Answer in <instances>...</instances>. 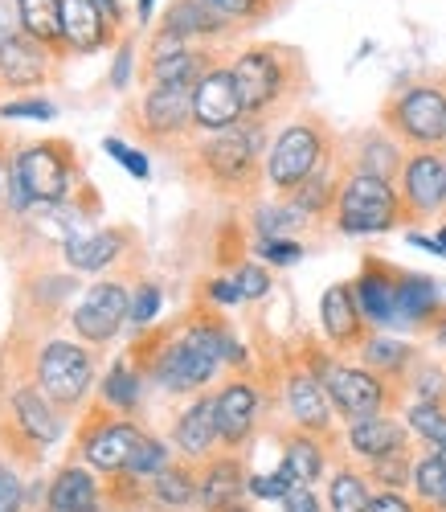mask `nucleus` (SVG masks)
I'll return each mask as SVG.
<instances>
[{"label": "nucleus", "mask_w": 446, "mask_h": 512, "mask_svg": "<svg viewBox=\"0 0 446 512\" xmlns=\"http://www.w3.org/2000/svg\"><path fill=\"white\" fill-rule=\"evenodd\" d=\"M221 361L246 365V349L217 320H193L181 328V336H172L156 353L152 377H156V386L172 394H197L201 386L213 381Z\"/></svg>", "instance_id": "f257e3e1"}, {"label": "nucleus", "mask_w": 446, "mask_h": 512, "mask_svg": "<svg viewBox=\"0 0 446 512\" xmlns=\"http://www.w3.org/2000/svg\"><path fill=\"white\" fill-rule=\"evenodd\" d=\"M234 82H238V99L250 119L271 115L295 87L299 78V58L283 46H250L234 58Z\"/></svg>", "instance_id": "f03ea898"}, {"label": "nucleus", "mask_w": 446, "mask_h": 512, "mask_svg": "<svg viewBox=\"0 0 446 512\" xmlns=\"http://www.w3.org/2000/svg\"><path fill=\"white\" fill-rule=\"evenodd\" d=\"M401 193L393 181L373 177V173H352L340 181V201H336V230L340 234H385L401 222Z\"/></svg>", "instance_id": "7ed1b4c3"}, {"label": "nucleus", "mask_w": 446, "mask_h": 512, "mask_svg": "<svg viewBox=\"0 0 446 512\" xmlns=\"http://www.w3.org/2000/svg\"><path fill=\"white\" fill-rule=\"evenodd\" d=\"M201 168L217 189H250L258 173H266L262 164V127L258 123H234L226 132L209 136L201 148Z\"/></svg>", "instance_id": "20e7f679"}, {"label": "nucleus", "mask_w": 446, "mask_h": 512, "mask_svg": "<svg viewBox=\"0 0 446 512\" xmlns=\"http://www.w3.org/2000/svg\"><path fill=\"white\" fill-rule=\"evenodd\" d=\"M328 164V132L316 119L287 123L266 152V181L279 193H295Z\"/></svg>", "instance_id": "39448f33"}, {"label": "nucleus", "mask_w": 446, "mask_h": 512, "mask_svg": "<svg viewBox=\"0 0 446 512\" xmlns=\"http://www.w3.org/2000/svg\"><path fill=\"white\" fill-rule=\"evenodd\" d=\"M381 119H385L389 132L397 140H406L414 152L418 148H442L446 144V87H438V82L406 87L385 103Z\"/></svg>", "instance_id": "423d86ee"}, {"label": "nucleus", "mask_w": 446, "mask_h": 512, "mask_svg": "<svg viewBox=\"0 0 446 512\" xmlns=\"http://www.w3.org/2000/svg\"><path fill=\"white\" fill-rule=\"evenodd\" d=\"M320 381L332 398V410L344 418V422H361V418H377L385 414L389 406V381L365 365H324L320 369Z\"/></svg>", "instance_id": "0eeeda50"}, {"label": "nucleus", "mask_w": 446, "mask_h": 512, "mask_svg": "<svg viewBox=\"0 0 446 512\" xmlns=\"http://www.w3.org/2000/svg\"><path fill=\"white\" fill-rule=\"evenodd\" d=\"M397 193L406 218H434V213L446 209V160L438 156V148H418L406 156Z\"/></svg>", "instance_id": "6e6552de"}, {"label": "nucleus", "mask_w": 446, "mask_h": 512, "mask_svg": "<svg viewBox=\"0 0 446 512\" xmlns=\"http://www.w3.org/2000/svg\"><path fill=\"white\" fill-rule=\"evenodd\" d=\"M70 152L58 140L46 144H33L13 160V177L25 185V193L33 197V205H46V201H66L70 193Z\"/></svg>", "instance_id": "1a4fd4ad"}, {"label": "nucleus", "mask_w": 446, "mask_h": 512, "mask_svg": "<svg viewBox=\"0 0 446 512\" xmlns=\"http://www.w3.org/2000/svg\"><path fill=\"white\" fill-rule=\"evenodd\" d=\"M37 377H41V394L58 406H74L86 398L91 390V377H95V365L86 357V349L70 345V340H54V345L41 353V365H37Z\"/></svg>", "instance_id": "9d476101"}, {"label": "nucleus", "mask_w": 446, "mask_h": 512, "mask_svg": "<svg viewBox=\"0 0 446 512\" xmlns=\"http://www.w3.org/2000/svg\"><path fill=\"white\" fill-rule=\"evenodd\" d=\"M246 111H242V99H238V82H234V70L230 66H213L197 78L193 87V123L201 132L217 136L226 127L242 123Z\"/></svg>", "instance_id": "9b49d317"}, {"label": "nucleus", "mask_w": 446, "mask_h": 512, "mask_svg": "<svg viewBox=\"0 0 446 512\" xmlns=\"http://www.w3.org/2000/svg\"><path fill=\"white\" fill-rule=\"evenodd\" d=\"M140 127L152 140H172L189 132L193 123V82H160L140 103Z\"/></svg>", "instance_id": "f8f14e48"}, {"label": "nucleus", "mask_w": 446, "mask_h": 512, "mask_svg": "<svg viewBox=\"0 0 446 512\" xmlns=\"http://www.w3.org/2000/svg\"><path fill=\"white\" fill-rule=\"evenodd\" d=\"M127 312H131V300L123 283H99L86 291V300L74 308V332L91 345H107V340L127 324Z\"/></svg>", "instance_id": "ddd939ff"}, {"label": "nucleus", "mask_w": 446, "mask_h": 512, "mask_svg": "<svg viewBox=\"0 0 446 512\" xmlns=\"http://www.w3.org/2000/svg\"><path fill=\"white\" fill-rule=\"evenodd\" d=\"M287 410L295 418V431L328 435L332 431V398L316 369H291L287 373Z\"/></svg>", "instance_id": "4468645a"}, {"label": "nucleus", "mask_w": 446, "mask_h": 512, "mask_svg": "<svg viewBox=\"0 0 446 512\" xmlns=\"http://www.w3.org/2000/svg\"><path fill=\"white\" fill-rule=\"evenodd\" d=\"M217 398V439L230 451H238L242 443H250L254 426H258V390L254 381L234 377L226 390L213 394Z\"/></svg>", "instance_id": "2eb2a0df"}, {"label": "nucleus", "mask_w": 446, "mask_h": 512, "mask_svg": "<svg viewBox=\"0 0 446 512\" xmlns=\"http://www.w3.org/2000/svg\"><path fill=\"white\" fill-rule=\"evenodd\" d=\"M356 304H361L365 324L377 328H397V271L381 259H365L361 279L352 283Z\"/></svg>", "instance_id": "dca6fc26"}, {"label": "nucleus", "mask_w": 446, "mask_h": 512, "mask_svg": "<svg viewBox=\"0 0 446 512\" xmlns=\"http://www.w3.org/2000/svg\"><path fill=\"white\" fill-rule=\"evenodd\" d=\"M320 328L324 336L332 340L336 349H356L365 345V316H361V304H356V291L352 283H332L320 300Z\"/></svg>", "instance_id": "f3484780"}, {"label": "nucleus", "mask_w": 446, "mask_h": 512, "mask_svg": "<svg viewBox=\"0 0 446 512\" xmlns=\"http://www.w3.org/2000/svg\"><path fill=\"white\" fill-rule=\"evenodd\" d=\"M111 17L99 9V0H62V41L78 54H95L111 37Z\"/></svg>", "instance_id": "a211bd4d"}, {"label": "nucleus", "mask_w": 446, "mask_h": 512, "mask_svg": "<svg viewBox=\"0 0 446 512\" xmlns=\"http://www.w3.org/2000/svg\"><path fill=\"white\" fill-rule=\"evenodd\" d=\"M348 447L356 459L365 463H381L389 455L406 451V426L377 414V418H361V422H348Z\"/></svg>", "instance_id": "6ab92c4d"}, {"label": "nucleus", "mask_w": 446, "mask_h": 512, "mask_svg": "<svg viewBox=\"0 0 446 512\" xmlns=\"http://www.w3.org/2000/svg\"><path fill=\"white\" fill-rule=\"evenodd\" d=\"M246 488H250V476H246L242 459L221 455V459H209L205 463V472H201V496L197 500H201L205 512H221V508L238 504Z\"/></svg>", "instance_id": "aec40b11"}, {"label": "nucleus", "mask_w": 446, "mask_h": 512, "mask_svg": "<svg viewBox=\"0 0 446 512\" xmlns=\"http://www.w3.org/2000/svg\"><path fill=\"white\" fill-rule=\"evenodd\" d=\"M176 451H181L185 459H205L213 451L217 439V398L201 394L181 418H176Z\"/></svg>", "instance_id": "412c9836"}, {"label": "nucleus", "mask_w": 446, "mask_h": 512, "mask_svg": "<svg viewBox=\"0 0 446 512\" xmlns=\"http://www.w3.org/2000/svg\"><path fill=\"white\" fill-rule=\"evenodd\" d=\"M140 426L136 422H107L103 431H95L86 439V459H91L99 472H123L131 451L140 447Z\"/></svg>", "instance_id": "4be33fe9"}, {"label": "nucleus", "mask_w": 446, "mask_h": 512, "mask_svg": "<svg viewBox=\"0 0 446 512\" xmlns=\"http://www.w3.org/2000/svg\"><path fill=\"white\" fill-rule=\"evenodd\" d=\"M230 21L213 13L205 0H172L168 13H164V37L172 41H193V37H217V33H226Z\"/></svg>", "instance_id": "5701e85b"}, {"label": "nucleus", "mask_w": 446, "mask_h": 512, "mask_svg": "<svg viewBox=\"0 0 446 512\" xmlns=\"http://www.w3.org/2000/svg\"><path fill=\"white\" fill-rule=\"evenodd\" d=\"M213 70L205 54L181 46V41H172V37H160V46L148 62V74H152V87H160V82H193L197 87V78Z\"/></svg>", "instance_id": "b1692460"}, {"label": "nucleus", "mask_w": 446, "mask_h": 512, "mask_svg": "<svg viewBox=\"0 0 446 512\" xmlns=\"http://www.w3.org/2000/svg\"><path fill=\"white\" fill-rule=\"evenodd\" d=\"M46 46L33 37H13L0 46V78L9 82V87H37L41 78H46Z\"/></svg>", "instance_id": "393cba45"}, {"label": "nucleus", "mask_w": 446, "mask_h": 512, "mask_svg": "<svg viewBox=\"0 0 446 512\" xmlns=\"http://www.w3.org/2000/svg\"><path fill=\"white\" fill-rule=\"evenodd\" d=\"M438 283L426 275H410V271H397V324H410L422 328L438 316Z\"/></svg>", "instance_id": "a878e982"}, {"label": "nucleus", "mask_w": 446, "mask_h": 512, "mask_svg": "<svg viewBox=\"0 0 446 512\" xmlns=\"http://www.w3.org/2000/svg\"><path fill=\"white\" fill-rule=\"evenodd\" d=\"M283 472L295 484H303V488L316 484L324 476V443H320V435H307V431L287 435V443H283Z\"/></svg>", "instance_id": "bb28decb"}, {"label": "nucleus", "mask_w": 446, "mask_h": 512, "mask_svg": "<svg viewBox=\"0 0 446 512\" xmlns=\"http://www.w3.org/2000/svg\"><path fill=\"white\" fill-rule=\"evenodd\" d=\"M13 414H17V422H21V431H25L29 439H37V443H54V439L62 435V422L54 418L50 398L41 394V390H33V386L17 390V398H13Z\"/></svg>", "instance_id": "cd10ccee"}, {"label": "nucleus", "mask_w": 446, "mask_h": 512, "mask_svg": "<svg viewBox=\"0 0 446 512\" xmlns=\"http://www.w3.org/2000/svg\"><path fill=\"white\" fill-rule=\"evenodd\" d=\"M50 512H99V488L91 480V472L70 467L50 484Z\"/></svg>", "instance_id": "c85d7f7f"}, {"label": "nucleus", "mask_w": 446, "mask_h": 512, "mask_svg": "<svg viewBox=\"0 0 446 512\" xmlns=\"http://www.w3.org/2000/svg\"><path fill=\"white\" fill-rule=\"evenodd\" d=\"M119 250H123V234H115V230L74 238V242H66V263L74 271H103L107 263L119 259Z\"/></svg>", "instance_id": "c756f323"}, {"label": "nucleus", "mask_w": 446, "mask_h": 512, "mask_svg": "<svg viewBox=\"0 0 446 512\" xmlns=\"http://www.w3.org/2000/svg\"><path fill=\"white\" fill-rule=\"evenodd\" d=\"M401 164H406V156L397 152V140H389L381 132H365L361 136V152H356V168H361V173L397 181L401 177Z\"/></svg>", "instance_id": "7c9ffc66"}, {"label": "nucleus", "mask_w": 446, "mask_h": 512, "mask_svg": "<svg viewBox=\"0 0 446 512\" xmlns=\"http://www.w3.org/2000/svg\"><path fill=\"white\" fill-rule=\"evenodd\" d=\"M21 25H25V37L41 41V46H66L62 0H21Z\"/></svg>", "instance_id": "2f4dec72"}, {"label": "nucleus", "mask_w": 446, "mask_h": 512, "mask_svg": "<svg viewBox=\"0 0 446 512\" xmlns=\"http://www.w3.org/2000/svg\"><path fill=\"white\" fill-rule=\"evenodd\" d=\"M152 496L164 508H185V504H193L201 496V476H193L189 467H181V463H168L164 472L152 480Z\"/></svg>", "instance_id": "473e14b6"}, {"label": "nucleus", "mask_w": 446, "mask_h": 512, "mask_svg": "<svg viewBox=\"0 0 446 512\" xmlns=\"http://www.w3.org/2000/svg\"><path fill=\"white\" fill-rule=\"evenodd\" d=\"M410 488H414V500L422 504V508H430V512H446V463L438 459V455H422L418 463H414V480H410Z\"/></svg>", "instance_id": "72a5a7b5"}, {"label": "nucleus", "mask_w": 446, "mask_h": 512, "mask_svg": "<svg viewBox=\"0 0 446 512\" xmlns=\"http://www.w3.org/2000/svg\"><path fill=\"white\" fill-rule=\"evenodd\" d=\"M328 504H332V512H369V504H373L369 476H361L356 467H340V472H332Z\"/></svg>", "instance_id": "f704fd0d"}, {"label": "nucleus", "mask_w": 446, "mask_h": 512, "mask_svg": "<svg viewBox=\"0 0 446 512\" xmlns=\"http://www.w3.org/2000/svg\"><path fill=\"white\" fill-rule=\"evenodd\" d=\"M287 201L303 213V218H316V213H324V209H332L336 201H340V185H336V177H332V168L324 164L316 177L311 181H303L295 193H287Z\"/></svg>", "instance_id": "c9c22d12"}, {"label": "nucleus", "mask_w": 446, "mask_h": 512, "mask_svg": "<svg viewBox=\"0 0 446 512\" xmlns=\"http://www.w3.org/2000/svg\"><path fill=\"white\" fill-rule=\"evenodd\" d=\"M361 357H365V369H373V373H381L389 381L397 373H406L414 349L401 345V340H389V336H369L365 345H361Z\"/></svg>", "instance_id": "e433bc0d"}, {"label": "nucleus", "mask_w": 446, "mask_h": 512, "mask_svg": "<svg viewBox=\"0 0 446 512\" xmlns=\"http://www.w3.org/2000/svg\"><path fill=\"white\" fill-rule=\"evenodd\" d=\"M406 426L430 447V455H438L446 463V410L434 402H414L406 414Z\"/></svg>", "instance_id": "4c0bfd02"}, {"label": "nucleus", "mask_w": 446, "mask_h": 512, "mask_svg": "<svg viewBox=\"0 0 446 512\" xmlns=\"http://www.w3.org/2000/svg\"><path fill=\"white\" fill-rule=\"evenodd\" d=\"M29 218H33V226H41L50 238H58L62 246H66V242H74V238H82V234H78V213H74V209H66V201L33 205V209H29Z\"/></svg>", "instance_id": "58836bf2"}, {"label": "nucleus", "mask_w": 446, "mask_h": 512, "mask_svg": "<svg viewBox=\"0 0 446 512\" xmlns=\"http://www.w3.org/2000/svg\"><path fill=\"white\" fill-rule=\"evenodd\" d=\"M103 398L115 406V410H136L140 406V373H131L127 361H115L103 377Z\"/></svg>", "instance_id": "ea45409f"}, {"label": "nucleus", "mask_w": 446, "mask_h": 512, "mask_svg": "<svg viewBox=\"0 0 446 512\" xmlns=\"http://www.w3.org/2000/svg\"><path fill=\"white\" fill-rule=\"evenodd\" d=\"M168 463H172V451H168L160 439H148V435H144L140 447L131 451V459H127L123 472H127V476H136V480H156Z\"/></svg>", "instance_id": "a19ab883"}, {"label": "nucleus", "mask_w": 446, "mask_h": 512, "mask_svg": "<svg viewBox=\"0 0 446 512\" xmlns=\"http://www.w3.org/2000/svg\"><path fill=\"white\" fill-rule=\"evenodd\" d=\"M410 480H414V463H410L406 451L389 455V459H381V463H369V484H381V488H389V492H401Z\"/></svg>", "instance_id": "79ce46f5"}, {"label": "nucleus", "mask_w": 446, "mask_h": 512, "mask_svg": "<svg viewBox=\"0 0 446 512\" xmlns=\"http://www.w3.org/2000/svg\"><path fill=\"white\" fill-rule=\"evenodd\" d=\"M307 218L291 205V201H283V205H262L258 209V234L262 238H283L287 230H299Z\"/></svg>", "instance_id": "37998d69"}, {"label": "nucleus", "mask_w": 446, "mask_h": 512, "mask_svg": "<svg viewBox=\"0 0 446 512\" xmlns=\"http://www.w3.org/2000/svg\"><path fill=\"white\" fill-rule=\"evenodd\" d=\"M205 5L213 13H221L226 21H258V17L271 13L275 0H205Z\"/></svg>", "instance_id": "c03bdc74"}, {"label": "nucleus", "mask_w": 446, "mask_h": 512, "mask_svg": "<svg viewBox=\"0 0 446 512\" xmlns=\"http://www.w3.org/2000/svg\"><path fill=\"white\" fill-rule=\"evenodd\" d=\"M160 312V287L156 283H144L136 287V295H131V312H127V324L131 328H148Z\"/></svg>", "instance_id": "a18cd8bd"}, {"label": "nucleus", "mask_w": 446, "mask_h": 512, "mask_svg": "<svg viewBox=\"0 0 446 512\" xmlns=\"http://www.w3.org/2000/svg\"><path fill=\"white\" fill-rule=\"evenodd\" d=\"M234 283L242 291V300H262V295L271 291V271H266L262 263H242L234 271Z\"/></svg>", "instance_id": "49530a36"}, {"label": "nucleus", "mask_w": 446, "mask_h": 512, "mask_svg": "<svg viewBox=\"0 0 446 512\" xmlns=\"http://www.w3.org/2000/svg\"><path fill=\"white\" fill-rule=\"evenodd\" d=\"M258 254H262V263H271V267H291V263L303 259V246L291 242V238H262Z\"/></svg>", "instance_id": "de8ad7c7"}, {"label": "nucleus", "mask_w": 446, "mask_h": 512, "mask_svg": "<svg viewBox=\"0 0 446 512\" xmlns=\"http://www.w3.org/2000/svg\"><path fill=\"white\" fill-rule=\"evenodd\" d=\"M291 488H299V484L283 472V467H279V472H271V476H254V480H250V492L262 496V500H287Z\"/></svg>", "instance_id": "09e8293b"}, {"label": "nucleus", "mask_w": 446, "mask_h": 512, "mask_svg": "<svg viewBox=\"0 0 446 512\" xmlns=\"http://www.w3.org/2000/svg\"><path fill=\"white\" fill-rule=\"evenodd\" d=\"M103 148H107V152H111V156H115V160H119V164L127 168V173H131V177H140V181H148V173H152V168H148V156H144V152H136V148H127L123 140H107Z\"/></svg>", "instance_id": "8fccbe9b"}, {"label": "nucleus", "mask_w": 446, "mask_h": 512, "mask_svg": "<svg viewBox=\"0 0 446 512\" xmlns=\"http://www.w3.org/2000/svg\"><path fill=\"white\" fill-rule=\"evenodd\" d=\"M0 119H54V103H41V99L5 103L0 107Z\"/></svg>", "instance_id": "3c124183"}, {"label": "nucleus", "mask_w": 446, "mask_h": 512, "mask_svg": "<svg viewBox=\"0 0 446 512\" xmlns=\"http://www.w3.org/2000/svg\"><path fill=\"white\" fill-rule=\"evenodd\" d=\"M21 500H25L21 480L9 472L5 463H0V512H21Z\"/></svg>", "instance_id": "603ef678"}, {"label": "nucleus", "mask_w": 446, "mask_h": 512, "mask_svg": "<svg viewBox=\"0 0 446 512\" xmlns=\"http://www.w3.org/2000/svg\"><path fill=\"white\" fill-rule=\"evenodd\" d=\"M25 25H21V0H0V46L13 37H21Z\"/></svg>", "instance_id": "864d4df0"}, {"label": "nucleus", "mask_w": 446, "mask_h": 512, "mask_svg": "<svg viewBox=\"0 0 446 512\" xmlns=\"http://www.w3.org/2000/svg\"><path fill=\"white\" fill-rule=\"evenodd\" d=\"M369 512H418V500H410L406 492H389V488H381V492H373Z\"/></svg>", "instance_id": "5fc2aeb1"}, {"label": "nucleus", "mask_w": 446, "mask_h": 512, "mask_svg": "<svg viewBox=\"0 0 446 512\" xmlns=\"http://www.w3.org/2000/svg\"><path fill=\"white\" fill-rule=\"evenodd\" d=\"M283 512H324V504H320V496H316V492L299 484V488H291V492H287Z\"/></svg>", "instance_id": "6e6d98bb"}, {"label": "nucleus", "mask_w": 446, "mask_h": 512, "mask_svg": "<svg viewBox=\"0 0 446 512\" xmlns=\"http://www.w3.org/2000/svg\"><path fill=\"white\" fill-rule=\"evenodd\" d=\"M209 300H217V304H242V291H238L234 279H213L209 283Z\"/></svg>", "instance_id": "4d7b16f0"}, {"label": "nucleus", "mask_w": 446, "mask_h": 512, "mask_svg": "<svg viewBox=\"0 0 446 512\" xmlns=\"http://www.w3.org/2000/svg\"><path fill=\"white\" fill-rule=\"evenodd\" d=\"M127 74H131V46H123L119 58H115V70H111V87H115V91L127 87Z\"/></svg>", "instance_id": "13d9d810"}, {"label": "nucleus", "mask_w": 446, "mask_h": 512, "mask_svg": "<svg viewBox=\"0 0 446 512\" xmlns=\"http://www.w3.org/2000/svg\"><path fill=\"white\" fill-rule=\"evenodd\" d=\"M410 242H414V246H422V250H430V254H446V250L438 246V238H426V234H414Z\"/></svg>", "instance_id": "bf43d9fd"}, {"label": "nucleus", "mask_w": 446, "mask_h": 512, "mask_svg": "<svg viewBox=\"0 0 446 512\" xmlns=\"http://www.w3.org/2000/svg\"><path fill=\"white\" fill-rule=\"evenodd\" d=\"M434 340H438V345H446V316L434 324Z\"/></svg>", "instance_id": "052dcab7"}, {"label": "nucleus", "mask_w": 446, "mask_h": 512, "mask_svg": "<svg viewBox=\"0 0 446 512\" xmlns=\"http://www.w3.org/2000/svg\"><path fill=\"white\" fill-rule=\"evenodd\" d=\"M152 9H156V0H140V21H148V17H152Z\"/></svg>", "instance_id": "680f3d73"}, {"label": "nucleus", "mask_w": 446, "mask_h": 512, "mask_svg": "<svg viewBox=\"0 0 446 512\" xmlns=\"http://www.w3.org/2000/svg\"><path fill=\"white\" fill-rule=\"evenodd\" d=\"M9 189V177H5V164H0V193H5Z\"/></svg>", "instance_id": "e2e57ef3"}, {"label": "nucleus", "mask_w": 446, "mask_h": 512, "mask_svg": "<svg viewBox=\"0 0 446 512\" xmlns=\"http://www.w3.org/2000/svg\"><path fill=\"white\" fill-rule=\"evenodd\" d=\"M221 512H250L246 504H230V508H221Z\"/></svg>", "instance_id": "0e129e2a"}, {"label": "nucleus", "mask_w": 446, "mask_h": 512, "mask_svg": "<svg viewBox=\"0 0 446 512\" xmlns=\"http://www.w3.org/2000/svg\"><path fill=\"white\" fill-rule=\"evenodd\" d=\"M438 246H442V250H446V226H442V230H438Z\"/></svg>", "instance_id": "69168bd1"}]
</instances>
